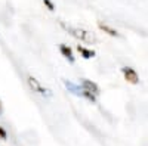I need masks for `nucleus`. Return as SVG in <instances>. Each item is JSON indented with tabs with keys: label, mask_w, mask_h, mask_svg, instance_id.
Here are the masks:
<instances>
[{
	"label": "nucleus",
	"mask_w": 148,
	"mask_h": 146,
	"mask_svg": "<svg viewBox=\"0 0 148 146\" xmlns=\"http://www.w3.org/2000/svg\"><path fill=\"white\" fill-rule=\"evenodd\" d=\"M59 25L62 27L67 33H70L73 37H76V39L80 40V41H84V43H93V41H95V37L92 35V33H89L88 30L80 28V27L70 25V24H65V22H59Z\"/></svg>",
	"instance_id": "1"
},
{
	"label": "nucleus",
	"mask_w": 148,
	"mask_h": 146,
	"mask_svg": "<svg viewBox=\"0 0 148 146\" xmlns=\"http://www.w3.org/2000/svg\"><path fill=\"white\" fill-rule=\"evenodd\" d=\"M64 86H65V87H67V90H68V92H71L73 94H76V96H82V97H84V99H88L89 102L96 103V96H95L93 93L88 92V90H84V89L80 86V84H74L73 81L64 80Z\"/></svg>",
	"instance_id": "2"
},
{
	"label": "nucleus",
	"mask_w": 148,
	"mask_h": 146,
	"mask_svg": "<svg viewBox=\"0 0 148 146\" xmlns=\"http://www.w3.org/2000/svg\"><path fill=\"white\" fill-rule=\"evenodd\" d=\"M27 83H28V86L31 87V90L36 92L37 94H42V96H51V94H52L51 90L46 89L43 84L37 80L36 77H33V75H28V77H27Z\"/></svg>",
	"instance_id": "3"
},
{
	"label": "nucleus",
	"mask_w": 148,
	"mask_h": 146,
	"mask_svg": "<svg viewBox=\"0 0 148 146\" xmlns=\"http://www.w3.org/2000/svg\"><path fill=\"white\" fill-rule=\"evenodd\" d=\"M121 72L125 75V80L130 84H138L139 83V77H138V72L135 71L132 67H123L121 68Z\"/></svg>",
	"instance_id": "4"
},
{
	"label": "nucleus",
	"mask_w": 148,
	"mask_h": 146,
	"mask_svg": "<svg viewBox=\"0 0 148 146\" xmlns=\"http://www.w3.org/2000/svg\"><path fill=\"white\" fill-rule=\"evenodd\" d=\"M80 86L84 89V90H88V92H90V93H93L95 96H98L101 93V90H99V86H98L96 83H93V81H90V80H88V78H83L82 80V84Z\"/></svg>",
	"instance_id": "5"
},
{
	"label": "nucleus",
	"mask_w": 148,
	"mask_h": 146,
	"mask_svg": "<svg viewBox=\"0 0 148 146\" xmlns=\"http://www.w3.org/2000/svg\"><path fill=\"white\" fill-rule=\"evenodd\" d=\"M59 52H61V55H62L68 62H74V55H73V50H71V47L70 46H67V44H61L59 46Z\"/></svg>",
	"instance_id": "6"
},
{
	"label": "nucleus",
	"mask_w": 148,
	"mask_h": 146,
	"mask_svg": "<svg viewBox=\"0 0 148 146\" xmlns=\"http://www.w3.org/2000/svg\"><path fill=\"white\" fill-rule=\"evenodd\" d=\"M98 27H99V30H102L104 33H107L108 35H111V37H119V31L114 30L113 27H110L108 24H104V22H98Z\"/></svg>",
	"instance_id": "7"
},
{
	"label": "nucleus",
	"mask_w": 148,
	"mask_h": 146,
	"mask_svg": "<svg viewBox=\"0 0 148 146\" xmlns=\"http://www.w3.org/2000/svg\"><path fill=\"white\" fill-rule=\"evenodd\" d=\"M77 50L80 52V55H82L84 59H90V58H93V56H95V50H92V49H88V47H84V46H82V44H79V46H77Z\"/></svg>",
	"instance_id": "8"
},
{
	"label": "nucleus",
	"mask_w": 148,
	"mask_h": 146,
	"mask_svg": "<svg viewBox=\"0 0 148 146\" xmlns=\"http://www.w3.org/2000/svg\"><path fill=\"white\" fill-rule=\"evenodd\" d=\"M42 2L45 3V6H46L49 10H55V5H53L52 0H42Z\"/></svg>",
	"instance_id": "9"
},
{
	"label": "nucleus",
	"mask_w": 148,
	"mask_h": 146,
	"mask_svg": "<svg viewBox=\"0 0 148 146\" xmlns=\"http://www.w3.org/2000/svg\"><path fill=\"white\" fill-rule=\"evenodd\" d=\"M8 137V133L5 131L3 127H0V139H6Z\"/></svg>",
	"instance_id": "10"
},
{
	"label": "nucleus",
	"mask_w": 148,
	"mask_h": 146,
	"mask_svg": "<svg viewBox=\"0 0 148 146\" xmlns=\"http://www.w3.org/2000/svg\"><path fill=\"white\" fill-rule=\"evenodd\" d=\"M0 114H2V103H0Z\"/></svg>",
	"instance_id": "11"
}]
</instances>
